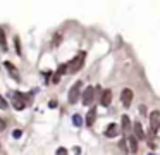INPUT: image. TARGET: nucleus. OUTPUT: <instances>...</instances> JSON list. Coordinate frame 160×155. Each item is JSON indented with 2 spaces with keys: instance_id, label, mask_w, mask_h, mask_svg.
Here are the masks:
<instances>
[{
  "instance_id": "nucleus-1",
  "label": "nucleus",
  "mask_w": 160,
  "mask_h": 155,
  "mask_svg": "<svg viewBox=\"0 0 160 155\" xmlns=\"http://www.w3.org/2000/svg\"><path fill=\"white\" fill-rule=\"evenodd\" d=\"M12 105L16 110H22V109L28 107V102H29V96H26L24 93H19V91H12Z\"/></svg>"
},
{
  "instance_id": "nucleus-2",
  "label": "nucleus",
  "mask_w": 160,
  "mask_h": 155,
  "mask_svg": "<svg viewBox=\"0 0 160 155\" xmlns=\"http://www.w3.org/2000/svg\"><path fill=\"white\" fill-rule=\"evenodd\" d=\"M85 57H86L85 52H81V54L76 55L74 59L69 62V72H78L83 67V64H85Z\"/></svg>"
},
{
  "instance_id": "nucleus-3",
  "label": "nucleus",
  "mask_w": 160,
  "mask_h": 155,
  "mask_svg": "<svg viewBox=\"0 0 160 155\" xmlns=\"http://www.w3.org/2000/svg\"><path fill=\"white\" fill-rule=\"evenodd\" d=\"M81 88H83V83H81V81H76L74 85H72V88L69 90V96H67L69 103H76V102H78L79 93H81Z\"/></svg>"
},
{
  "instance_id": "nucleus-4",
  "label": "nucleus",
  "mask_w": 160,
  "mask_h": 155,
  "mask_svg": "<svg viewBox=\"0 0 160 155\" xmlns=\"http://www.w3.org/2000/svg\"><path fill=\"white\" fill-rule=\"evenodd\" d=\"M150 128H152V131H158L160 129V112L158 110L150 112Z\"/></svg>"
},
{
  "instance_id": "nucleus-5",
  "label": "nucleus",
  "mask_w": 160,
  "mask_h": 155,
  "mask_svg": "<svg viewBox=\"0 0 160 155\" xmlns=\"http://www.w3.org/2000/svg\"><path fill=\"white\" fill-rule=\"evenodd\" d=\"M131 102H133V90L124 88L122 93H121V103H122L124 107H129V105H131Z\"/></svg>"
},
{
  "instance_id": "nucleus-6",
  "label": "nucleus",
  "mask_w": 160,
  "mask_h": 155,
  "mask_svg": "<svg viewBox=\"0 0 160 155\" xmlns=\"http://www.w3.org/2000/svg\"><path fill=\"white\" fill-rule=\"evenodd\" d=\"M119 134H121V129H119L117 124L110 123L105 128V136H107V138H115V136H119Z\"/></svg>"
},
{
  "instance_id": "nucleus-7",
  "label": "nucleus",
  "mask_w": 160,
  "mask_h": 155,
  "mask_svg": "<svg viewBox=\"0 0 160 155\" xmlns=\"http://www.w3.org/2000/svg\"><path fill=\"white\" fill-rule=\"evenodd\" d=\"M93 96H95V88H93V86H88V88L83 91V103H85V105H91Z\"/></svg>"
},
{
  "instance_id": "nucleus-8",
  "label": "nucleus",
  "mask_w": 160,
  "mask_h": 155,
  "mask_svg": "<svg viewBox=\"0 0 160 155\" xmlns=\"http://www.w3.org/2000/svg\"><path fill=\"white\" fill-rule=\"evenodd\" d=\"M4 66H5V69L9 71V74H11L16 81H19V79H21V76H19V71L16 69V66L12 64L11 60H5V62H4Z\"/></svg>"
},
{
  "instance_id": "nucleus-9",
  "label": "nucleus",
  "mask_w": 160,
  "mask_h": 155,
  "mask_svg": "<svg viewBox=\"0 0 160 155\" xmlns=\"http://www.w3.org/2000/svg\"><path fill=\"white\" fill-rule=\"evenodd\" d=\"M110 102H112V91L110 90H103V93H102V96H100V103L103 105V107H108Z\"/></svg>"
},
{
  "instance_id": "nucleus-10",
  "label": "nucleus",
  "mask_w": 160,
  "mask_h": 155,
  "mask_svg": "<svg viewBox=\"0 0 160 155\" xmlns=\"http://www.w3.org/2000/svg\"><path fill=\"white\" fill-rule=\"evenodd\" d=\"M133 129H134V136L138 140H145L146 138V134H145V129H143V126H141V123H134V126H133Z\"/></svg>"
},
{
  "instance_id": "nucleus-11",
  "label": "nucleus",
  "mask_w": 160,
  "mask_h": 155,
  "mask_svg": "<svg viewBox=\"0 0 160 155\" xmlns=\"http://www.w3.org/2000/svg\"><path fill=\"white\" fill-rule=\"evenodd\" d=\"M128 143H129V152L136 153L138 152V138L136 136H128Z\"/></svg>"
},
{
  "instance_id": "nucleus-12",
  "label": "nucleus",
  "mask_w": 160,
  "mask_h": 155,
  "mask_svg": "<svg viewBox=\"0 0 160 155\" xmlns=\"http://www.w3.org/2000/svg\"><path fill=\"white\" fill-rule=\"evenodd\" d=\"M95 117H96V109L91 107L90 112L86 114V126H93V123H95Z\"/></svg>"
},
{
  "instance_id": "nucleus-13",
  "label": "nucleus",
  "mask_w": 160,
  "mask_h": 155,
  "mask_svg": "<svg viewBox=\"0 0 160 155\" xmlns=\"http://www.w3.org/2000/svg\"><path fill=\"white\" fill-rule=\"evenodd\" d=\"M121 119H122V128H121V129H122V133L128 134V133H129V128H131V121H129V116H126V114H124Z\"/></svg>"
},
{
  "instance_id": "nucleus-14",
  "label": "nucleus",
  "mask_w": 160,
  "mask_h": 155,
  "mask_svg": "<svg viewBox=\"0 0 160 155\" xmlns=\"http://www.w3.org/2000/svg\"><path fill=\"white\" fill-rule=\"evenodd\" d=\"M65 72H69V62H64V64L59 66V69H57V72H55V76L57 78H60L62 74H65Z\"/></svg>"
},
{
  "instance_id": "nucleus-15",
  "label": "nucleus",
  "mask_w": 160,
  "mask_h": 155,
  "mask_svg": "<svg viewBox=\"0 0 160 155\" xmlns=\"http://www.w3.org/2000/svg\"><path fill=\"white\" fill-rule=\"evenodd\" d=\"M0 48L4 50V52H7L9 48H7V40H5V33H4V29L0 28Z\"/></svg>"
},
{
  "instance_id": "nucleus-16",
  "label": "nucleus",
  "mask_w": 160,
  "mask_h": 155,
  "mask_svg": "<svg viewBox=\"0 0 160 155\" xmlns=\"http://www.w3.org/2000/svg\"><path fill=\"white\" fill-rule=\"evenodd\" d=\"M72 124H74L76 128H79L81 124H83V117H81L79 114H74L72 116Z\"/></svg>"
},
{
  "instance_id": "nucleus-17",
  "label": "nucleus",
  "mask_w": 160,
  "mask_h": 155,
  "mask_svg": "<svg viewBox=\"0 0 160 155\" xmlns=\"http://www.w3.org/2000/svg\"><path fill=\"white\" fill-rule=\"evenodd\" d=\"M14 45H16V52H17V55H22V50H21V40H19V36L14 38Z\"/></svg>"
},
{
  "instance_id": "nucleus-18",
  "label": "nucleus",
  "mask_w": 160,
  "mask_h": 155,
  "mask_svg": "<svg viewBox=\"0 0 160 155\" xmlns=\"http://www.w3.org/2000/svg\"><path fill=\"white\" fill-rule=\"evenodd\" d=\"M62 42V35H55V38H53V43H52V47H57L59 43Z\"/></svg>"
},
{
  "instance_id": "nucleus-19",
  "label": "nucleus",
  "mask_w": 160,
  "mask_h": 155,
  "mask_svg": "<svg viewBox=\"0 0 160 155\" xmlns=\"http://www.w3.org/2000/svg\"><path fill=\"white\" fill-rule=\"evenodd\" d=\"M9 107V103H7V100L4 98V96L0 95V109H7Z\"/></svg>"
},
{
  "instance_id": "nucleus-20",
  "label": "nucleus",
  "mask_w": 160,
  "mask_h": 155,
  "mask_svg": "<svg viewBox=\"0 0 160 155\" xmlns=\"http://www.w3.org/2000/svg\"><path fill=\"white\" fill-rule=\"evenodd\" d=\"M12 136H14V138H21V136H22V131H21V129H14V131H12Z\"/></svg>"
},
{
  "instance_id": "nucleus-21",
  "label": "nucleus",
  "mask_w": 160,
  "mask_h": 155,
  "mask_svg": "<svg viewBox=\"0 0 160 155\" xmlns=\"http://www.w3.org/2000/svg\"><path fill=\"white\" fill-rule=\"evenodd\" d=\"M57 155H67V150L64 147H60V148H57Z\"/></svg>"
},
{
  "instance_id": "nucleus-22",
  "label": "nucleus",
  "mask_w": 160,
  "mask_h": 155,
  "mask_svg": "<svg viewBox=\"0 0 160 155\" xmlns=\"http://www.w3.org/2000/svg\"><path fill=\"white\" fill-rule=\"evenodd\" d=\"M139 114H141V116L146 114V107H145V105H139Z\"/></svg>"
},
{
  "instance_id": "nucleus-23",
  "label": "nucleus",
  "mask_w": 160,
  "mask_h": 155,
  "mask_svg": "<svg viewBox=\"0 0 160 155\" xmlns=\"http://www.w3.org/2000/svg\"><path fill=\"white\" fill-rule=\"evenodd\" d=\"M48 107H50V109H55V107H57V102H55V100H50Z\"/></svg>"
},
{
  "instance_id": "nucleus-24",
  "label": "nucleus",
  "mask_w": 160,
  "mask_h": 155,
  "mask_svg": "<svg viewBox=\"0 0 160 155\" xmlns=\"http://www.w3.org/2000/svg\"><path fill=\"white\" fill-rule=\"evenodd\" d=\"M2 129H5V121L0 117V131H2Z\"/></svg>"
},
{
  "instance_id": "nucleus-25",
  "label": "nucleus",
  "mask_w": 160,
  "mask_h": 155,
  "mask_svg": "<svg viewBox=\"0 0 160 155\" xmlns=\"http://www.w3.org/2000/svg\"><path fill=\"white\" fill-rule=\"evenodd\" d=\"M148 147H150V148H152V150H155V148H157V145H155L153 141H150V143H148Z\"/></svg>"
},
{
  "instance_id": "nucleus-26",
  "label": "nucleus",
  "mask_w": 160,
  "mask_h": 155,
  "mask_svg": "<svg viewBox=\"0 0 160 155\" xmlns=\"http://www.w3.org/2000/svg\"><path fill=\"white\" fill-rule=\"evenodd\" d=\"M74 153H76V155L81 153V148H79V147H74Z\"/></svg>"
},
{
  "instance_id": "nucleus-27",
  "label": "nucleus",
  "mask_w": 160,
  "mask_h": 155,
  "mask_svg": "<svg viewBox=\"0 0 160 155\" xmlns=\"http://www.w3.org/2000/svg\"><path fill=\"white\" fill-rule=\"evenodd\" d=\"M148 155H155V153H148Z\"/></svg>"
}]
</instances>
